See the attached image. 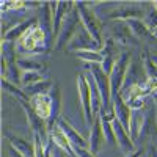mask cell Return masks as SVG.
Listing matches in <instances>:
<instances>
[{
  "instance_id": "5b68a950",
  "label": "cell",
  "mask_w": 157,
  "mask_h": 157,
  "mask_svg": "<svg viewBox=\"0 0 157 157\" xmlns=\"http://www.w3.org/2000/svg\"><path fill=\"white\" fill-rule=\"evenodd\" d=\"M130 63H132V54H130V50H124L121 54V57L118 58L115 68H113V71L110 74V83H112V93H113V96L120 94L121 91L124 90Z\"/></svg>"
},
{
  "instance_id": "ffe728a7",
  "label": "cell",
  "mask_w": 157,
  "mask_h": 157,
  "mask_svg": "<svg viewBox=\"0 0 157 157\" xmlns=\"http://www.w3.org/2000/svg\"><path fill=\"white\" fill-rule=\"evenodd\" d=\"M50 140L55 143L57 146H60L61 149H64L66 152H69L71 155H74V148H72V143L69 141L68 135L64 134V130L58 126V123L55 121L50 127Z\"/></svg>"
},
{
  "instance_id": "4fadbf2b",
  "label": "cell",
  "mask_w": 157,
  "mask_h": 157,
  "mask_svg": "<svg viewBox=\"0 0 157 157\" xmlns=\"http://www.w3.org/2000/svg\"><path fill=\"white\" fill-rule=\"evenodd\" d=\"M113 110L116 115V120H120L121 124L129 130L130 129V120H132V109L127 105V102L123 98V93L113 96Z\"/></svg>"
},
{
  "instance_id": "277c9868",
  "label": "cell",
  "mask_w": 157,
  "mask_h": 157,
  "mask_svg": "<svg viewBox=\"0 0 157 157\" xmlns=\"http://www.w3.org/2000/svg\"><path fill=\"white\" fill-rule=\"evenodd\" d=\"M77 90H78V98H80V107L83 113V121L91 126L94 121V113H93V88H91V80L85 74L77 75Z\"/></svg>"
},
{
  "instance_id": "484cf974",
  "label": "cell",
  "mask_w": 157,
  "mask_h": 157,
  "mask_svg": "<svg viewBox=\"0 0 157 157\" xmlns=\"http://www.w3.org/2000/svg\"><path fill=\"white\" fill-rule=\"evenodd\" d=\"M141 61H143V66H145V71H146V75L151 77V78H157V64L152 61L149 52H141Z\"/></svg>"
},
{
  "instance_id": "52a82bcc",
  "label": "cell",
  "mask_w": 157,
  "mask_h": 157,
  "mask_svg": "<svg viewBox=\"0 0 157 157\" xmlns=\"http://www.w3.org/2000/svg\"><path fill=\"white\" fill-rule=\"evenodd\" d=\"M143 17H146V14L138 6V3H116V8H113L105 16V19L116 22H126L129 19H143Z\"/></svg>"
},
{
  "instance_id": "83f0119b",
  "label": "cell",
  "mask_w": 157,
  "mask_h": 157,
  "mask_svg": "<svg viewBox=\"0 0 157 157\" xmlns=\"http://www.w3.org/2000/svg\"><path fill=\"white\" fill-rule=\"evenodd\" d=\"M27 3L25 2H2V14H5L6 11H19L25 13Z\"/></svg>"
},
{
  "instance_id": "603a6c76",
  "label": "cell",
  "mask_w": 157,
  "mask_h": 157,
  "mask_svg": "<svg viewBox=\"0 0 157 157\" xmlns=\"http://www.w3.org/2000/svg\"><path fill=\"white\" fill-rule=\"evenodd\" d=\"M2 90L6 91L10 96L16 98L17 101H30V98L25 94V91L22 88H19V85L10 82L8 78H3V77H2Z\"/></svg>"
},
{
  "instance_id": "ac0fdd59",
  "label": "cell",
  "mask_w": 157,
  "mask_h": 157,
  "mask_svg": "<svg viewBox=\"0 0 157 157\" xmlns=\"http://www.w3.org/2000/svg\"><path fill=\"white\" fill-rule=\"evenodd\" d=\"M55 121L58 123V126L64 130V134L68 135V138H69V141L72 143V146H80V148H88V140L78 132V130L72 126V124H69V121H66L63 116H57L55 118Z\"/></svg>"
},
{
  "instance_id": "cb8c5ba5",
  "label": "cell",
  "mask_w": 157,
  "mask_h": 157,
  "mask_svg": "<svg viewBox=\"0 0 157 157\" xmlns=\"http://www.w3.org/2000/svg\"><path fill=\"white\" fill-rule=\"evenodd\" d=\"M74 55L88 64H102L104 61V57L99 50H77L74 52Z\"/></svg>"
},
{
  "instance_id": "4dcf8cb0",
  "label": "cell",
  "mask_w": 157,
  "mask_h": 157,
  "mask_svg": "<svg viewBox=\"0 0 157 157\" xmlns=\"http://www.w3.org/2000/svg\"><path fill=\"white\" fill-rule=\"evenodd\" d=\"M149 55H151L152 61H154V63L157 64V52H155V50H151V52H149Z\"/></svg>"
},
{
  "instance_id": "ba28073f",
  "label": "cell",
  "mask_w": 157,
  "mask_h": 157,
  "mask_svg": "<svg viewBox=\"0 0 157 157\" xmlns=\"http://www.w3.org/2000/svg\"><path fill=\"white\" fill-rule=\"evenodd\" d=\"M120 47H121V46L118 44L112 36L107 38L105 41H104V47H102V50H101V54H102V57H104V61H102V64H101V68L105 71L109 75L112 74V71H113V68H115L118 58H120L121 54H123Z\"/></svg>"
},
{
  "instance_id": "8992f818",
  "label": "cell",
  "mask_w": 157,
  "mask_h": 157,
  "mask_svg": "<svg viewBox=\"0 0 157 157\" xmlns=\"http://www.w3.org/2000/svg\"><path fill=\"white\" fill-rule=\"evenodd\" d=\"M82 27V21H80V14H78V10H77V5L72 8V11L68 14L66 21H64L63 27H61V32H60V38L57 39L55 43V50L57 49H63L64 46H68L72 43L74 36L77 35L78 29Z\"/></svg>"
},
{
  "instance_id": "7c38bea8",
  "label": "cell",
  "mask_w": 157,
  "mask_h": 157,
  "mask_svg": "<svg viewBox=\"0 0 157 157\" xmlns=\"http://www.w3.org/2000/svg\"><path fill=\"white\" fill-rule=\"evenodd\" d=\"M69 50L71 52H77V50H99L101 52L102 46L83 27H80L77 35L74 36L72 43L69 44Z\"/></svg>"
},
{
  "instance_id": "f546056e",
  "label": "cell",
  "mask_w": 157,
  "mask_h": 157,
  "mask_svg": "<svg viewBox=\"0 0 157 157\" xmlns=\"http://www.w3.org/2000/svg\"><path fill=\"white\" fill-rule=\"evenodd\" d=\"M74 148V155L75 157H96L88 148H80V146H72Z\"/></svg>"
},
{
  "instance_id": "e0dca14e",
  "label": "cell",
  "mask_w": 157,
  "mask_h": 157,
  "mask_svg": "<svg viewBox=\"0 0 157 157\" xmlns=\"http://www.w3.org/2000/svg\"><path fill=\"white\" fill-rule=\"evenodd\" d=\"M113 129H115V135H116V141H118V148H121L127 154L134 152L135 151L134 140L130 138L129 130L121 124L120 120H113Z\"/></svg>"
},
{
  "instance_id": "d6a6232c",
  "label": "cell",
  "mask_w": 157,
  "mask_h": 157,
  "mask_svg": "<svg viewBox=\"0 0 157 157\" xmlns=\"http://www.w3.org/2000/svg\"><path fill=\"white\" fill-rule=\"evenodd\" d=\"M151 157H157V154L155 152H151Z\"/></svg>"
},
{
  "instance_id": "44dd1931",
  "label": "cell",
  "mask_w": 157,
  "mask_h": 157,
  "mask_svg": "<svg viewBox=\"0 0 157 157\" xmlns=\"http://www.w3.org/2000/svg\"><path fill=\"white\" fill-rule=\"evenodd\" d=\"M145 123H146V115L143 110H135L132 113V120H130V129H129V134L130 138L134 141L140 138L143 129H145Z\"/></svg>"
},
{
  "instance_id": "7a4b0ae2",
  "label": "cell",
  "mask_w": 157,
  "mask_h": 157,
  "mask_svg": "<svg viewBox=\"0 0 157 157\" xmlns=\"http://www.w3.org/2000/svg\"><path fill=\"white\" fill-rule=\"evenodd\" d=\"M90 71L91 78L98 85V90L101 91L104 107L102 112H107L113 109V93H112V83H110V75L101 68V64H86Z\"/></svg>"
},
{
  "instance_id": "5bb4252c",
  "label": "cell",
  "mask_w": 157,
  "mask_h": 157,
  "mask_svg": "<svg viewBox=\"0 0 157 157\" xmlns=\"http://www.w3.org/2000/svg\"><path fill=\"white\" fill-rule=\"evenodd\" d=\"M36 22H38V19L30 17V19H27V21L19 22L17 25H13V27H11L5 35H2V43H17L19 39H21L25 33H27Z\"/></svg>"
},
{
  "instance_id": "f1b7e54d",
  "label": "cell",
  "mask_w": 157,
  "mask_h": 157,
  "mask_svg": "<svg viewBox=\"0 0 157 157\" xmlns=\"http://www.w3.org/2000/svg\"><path fill=\"white\" fill-rule=\"evenodd\" d=\"M146 25L151 29L152 33L157 32V10H155V8H152L148 14H146Z\"/></svg>"
},
{
  "instance_id": "d6986e66",
  "label": "cell",
  "mask_w": 157,
  "mask_h": 157,
  "mask_svg": "<svg viewBox=\"0 0 157 157\" xmlns=\"http://www.w3.org/2000/svg\"><path fill=\"white\" fill-rule=\"evenodd\" d=\"M126 24L129 25V29L132 30L134 36L137 39H149V41H155L157 36L151 32V29L146 25V22L143 21V19H129L126 21Z\"/></svg>"
},
{
  "instance_id": "8fae6325",
  "label": "cell",
  "mask_w": 157,
  "mask_h": 157,
  "mask_svg": "<svg viewBox=\"0 0 157 157\" xmlns=\"http://www.w3.org/2000/svg\"><path fill=\"white\" fill-rule=\"evenodd\" d=\"M74 6H75V2H57L55 13H54V25H52V41H54V47H55L57 39L60 38L63 24Z\"/></svg>"
},
{
  "instance_id": "2e32d148",
  "label": "cell",
  "mask_w": 157,
  "mask_h": 157,
  "mask_svg": "<svg viewBox=\"0 0 157 157\" xmlns=\"http://www.w3.org/2000/svg\"><path fill=\"white\" fill-rule=\"evenodd\" d=\"M6 138L10 141L11 148H14L24 157H36V146H35V143H32L30 140L24 138L21 135H16V134H11V132L6 135Z\"/></svg>"
},
{
  "instance_id": "9c48e42d",
  "label": "cell",
  "mask_w": 157,
  "mask_h": 157,
  "mask_svg": "<svg viewBox=\"0 0 157 157\" xmlns=\"http://www.w3.org/2000/svg\"><path fill=\"white\" fill-rule=\"evenodd\" d=\"M30 105L35 110V113L41 118L43 121H49L52 118V115H54V112H57L55 110L54 98L50 96V93H47V94H38V96L30 98Z\"/></svg>"
},
{
  "instance_id": "9a60e30c",
  "label": "cell",
  "mask_w": 157,
  "mask_h": 157,
  "mask_svg": "<svg viewBox=\"0 0 157 157\" xmlns=\"http://www.w3.org/2000/svg\"><path fill=\"white\" fill-rule=\"evenodd\" d=\"M112 33H113L112 38L120 46H124V47H130V46L137 44V41H138V39L134 36L132 30L129 29V25L126 22H118L115 27H113Z\"/></svg>"
},
{
  "instance_id": "7402d4cb",
  "label": "cell",
  "mask_w": 157,
  "mask_h": 157,
  "mask_svg": "<svg viewBox=\"0 0 157 157\" xmlns=\"http://www.w3.org/2000/svg\"><path fill=\"white\" fill-rule=\"evenodd\" d=\"M17 64L22 72H43L46 69V64L38 61L32 57H19Z\"/></svg>"
},
{
  "instance_id": "4316f807",
  "label": "cell",
  "mask_w": 157,
  "mask_h": 157,
  "mask_svg": "<svg viewBox=\"0 0 157 157\" xmlns=\"http://www.w3.org/2000/svg\"><path fill=\"white\" fill-rule=\"evenodd\" d=\"M47 78L41 74V72H22V86H32L35 83H39V82H44Z\"/></svg>"
},
{
  "instance_id": "6da1fadb",
  "label": "cell",
  "mask_w": 157,
  "mask_h": 157,
  "mask_svg": "<svg viewBox=\"0 0 157 157\" xmlns=\"http://www.w3.org/2000/svg\"><path fill=\"white\" fill-rule=\"evenodd\" d=\"M16 47H17V55L21 54V50L29 52L32 55H44L46 52H49L47 35L44 27L39 24V21L16 43Z\"/></svg>"
},
{
  "instance_id": "3957f363",
  "label": "cell",
  "mask_w": 157,
  "mask_h": 157,
  "mask_svg": "<svg viewBox=\"0 0 157 157\" xmlns=\"http://www.w3.org/2000/svg\"><path fill=\"white\" fill-rule=\"evenodd\" d=\"M75 5H77V10H78V14H80L82 27L104 47L102 22H101V19L96 14V10L91 8V3H85V2H75Z\"/></svg>"
},
{
  "instance_id": "836d02e7",
  "label": "cell",
  "mask_w": 157,
  "mask_h": 157,
  "mask_svg": "<svg viewBox=\"0 0 157 157\" xmlns=\"http://www.w3.org/2000/svg\"><path fill=\"white\" fill-rule=\"evenodd\" d=\"M154 35H155V36H157V32H155V33H154Z\"/></svg>"
},
{
  "instance_id": "30bf717a",
  "label": "cell",
  "mask_w": 157,
  "mask_h": 157,
  "mask_svg": "<svg viewBox=\"0 0 157 157\" xmlns=\"http://www.w3.org/2000/svg\"><path fill=\"white\" fill-rule=\"evenodd\" d=\"M90 127L91 129H90V137H88V149L96 155L98 152L102 151L104 143L107 141L105 132H104V126H102V120H101V115L94 118L93 124H91Z\"/></svg>"
},
{
  "instance_id": "d4e9b609",
  "label": "cell",
  "mask_w": 157,
  "mask_h": 157,
  "mask_svg": "<svg viewBox=\"0 0 157 157\" xmlns=\"http://www.w3.org/2000/svg\"><path fill=\"white\" fill-rule=\"evenodd\" d=\"M52 86H54V85H52V82L47 78V80L35 83L32 86H25L24 91H25V94H27L29 98H33V96H38V94H47V93H50Z\"/></svg>"
},
{
  "instance_id": "1f68e13d",
  "label": "cell",
  "mask_w": 157,
  "mask_h": 157,
  "mask_svg": "<svg viewBox=\"0 0 157 157\" xmlns=\"http://www.w3.org/2000/svg\"><path fill=\"white\" fill-rule=\"evenodd\" d=\"M152 101H154V104H155V109H157V93H154V94H152Z\"/></svg>"
}]
</instances>
